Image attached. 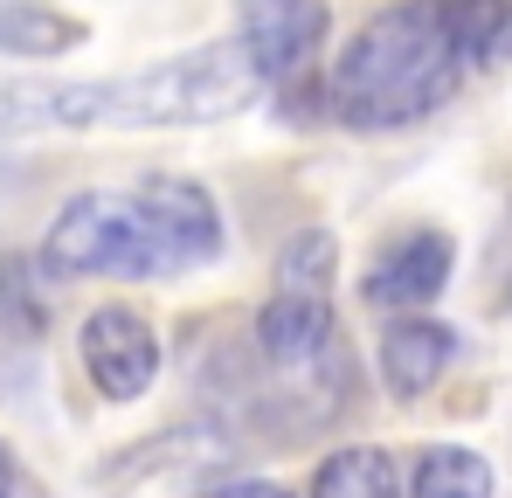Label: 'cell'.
<instances>
[{
	"label": "cell",
	"mask_w": 512,
	"mask_h": 498,
	"mask_svg": "<svg viewBox=\"0 0 512 498\" xmlns=\"http://www.w3.org/2000/svg\"><path fill=\"white\" fill-rule=\"evenodd\" d=\"M263 77L243 42H215L194 56H167L132 77L84 83H0V125L7 132H160V125H215L250 104Z\"/></svg>",
	"instance_id": "cell-1"
},
{
	"label": "cell",
	"mask_w": 512,
	"mask_h": 498,
	"mask_svg": "<svg viewBox=\"0 0 512 498\" xmlns=\"http://www.w3.org/2000/svg\"><path fill=\"white\" fill-rule=\"evenodd\" d=\"M222 256V215L201 180L153 173L139 187H90L42 236L49 277H180Z\"/></svg>",
	"instance_id": "cell-2"
},
{
	"label": "cell",
	"mask_w": 512,
	"mask_h": 498,
	"mask_svg": "<svg viewBox=\"0 0 512 498\" xmlns=\"http://www.w3.org/2000/svg\"><path fill=\"white\" fill-rule=\"evenodd\" d=\"M457 83H464V56L443 28V7L395 0L353 28V42L326 77V104L353 132H395V125L443 111L457 97Z\"/></svg>",
	"instance_id": "cell-3"
},
{
	"label": "cell",
	"mask_w": 512,
	"mask_h": 498,
	"mask_svg": "<svg viewBox=\"0 0 512 498\" xmlns=\"http://www.w3.org/2000/svg\"><path fill=\"white\" fill-rule=\"evenodd\" d=\"M77 353H84V374L104 402H132L153 388L160 374V339H153V319L132 312V305H97L77 332Z\"/></svg>",
	"instance_id": "cell-4"
},
{
	"label": "cell",
	"mask_w": 512,
	"mask_h": 498,
	"mask_svg": "<svg viewBox=\"0 0 512 498\" xmlns=\"http://www.w3.org/2000/svg\"><path fill=\"white\" fill-rule=\"evenodd\" d=\"M326 28H333L326 0H243V35L236 42H243V56L256 63L263 83H284L319 56Z\"/></svg>",
	"instance_id": "cell-5"
},
{
	"label": "cell",
	"mask_w": 512,
	"mask_h": 498,
	"mask_svg": "<svg viewBox=\"0 0 512 498\" xmlns=\"http://www.w3.org/2000/svg\"><path fill=\"white\" fill-rule=\"evenodd\" d=\"M256 346L270 353V367L284 374H312V367H333V291H298V284H277V298L256 312Z\"/></svg>",
	"instance_id": "cell-6"
},
{
	"label": "cell",
	"mask_w": 512,
	"mask_h": 498,
	"mask_svg": "<svg viewBox=\"0 0 512 498\" xmlns=\"http://www.w3.org/2000/svg\"><path fill=\"white\" fill-rule=\"evenodd\" d=\"M450 263H457L450 236H436V229H416V236H402V243L388 249L381 263H374V277H367V298H374V305H388V312H416V305H429V298L450 284Z\"/></svg>",
	"instance_id": "cell-7"
},
{
	"label": "cell",
	"mask_w": 512,
	"mask_h": 498,
	"mask_svg": "<svg viewBox=\"0 0 512 498\" xmlns=\"http://www.w3.org/2000/svg\"><path fill=\"white\" fill-rule=\"evenodd\" d=\"M450 360H457V332L443 319H395L381 332V381L395 395H429Z\"/></svg>",
	"instance_id": "cell-8"
},
{
	"label": "cell",
	"mask_w": 512,
	"mask_h": 498,
	"mask_svg": "<svg viewBox=\"0 0 512 498\" xmlns=\"http://www.w3.org/2000/svg\"><path fill=\"white\" fill-rule=\"evenodd\" d=\"M443 28L464 56V70H499L512 63V0H436Z\"/></svg>",
	"instance_id": "cell-9"
},
{
	"label": "cell",
	"mask_w": 512,
	"mask_h": 498,
	"mask_svg": "<svg viewBox=\"0 0 512 498\" xmlns=\"http://www.w3.org/2000/svg\"><path fill=\"white\" fill-rule=\"evenodd\" d=\"M84 42V21L42 0H0V56H63Z\"/></svg>",
	"instance_id": "cell-10"
},
{
	"label": "cell",
	"mask_w": 512,
	"mask_h": 498,
	"mask_svg": "<svg viewBox=\"0 0 512 498\" xmlns=\"http://www.w3.org/2000/svg\"><path fill=\"white\" fill-rule=\"evenodd\" d=\"M305 498H402V471L388 450H333Z\"/></svg>",
	"instance_id": "cell-11"
},
{
	"label": "cell",
	"mask_w": 512,
	"mask_h": 498,
	"mask_svg": "<svg viewBox=\"0 0 512 498\" xmlns=\"http://www.w3.org/2000/svg\"><path fill=\"white\" fill-rule=\"evenodd\" d=\"M409 498H492V464H485L478 450L443 443V450H429L423 464H416Z\"/></svg>",
	"instance_id": "cell-12"
},
{
	"label": "cell",
	"mask_w": 512,
	"mask_h": 498,
	"mask_svg": "<svg viewBox=\"0 0 512 498\" xmlns=\"http://www.w3.org/2000/svg\"><path fill=\"white\" fill-rule=\"evenodd\" d=\"M333 263H340V249L326 229H305V236H291L284 256H277V284H298V291H333Z\"/></svg>",
	"instance_id": "cell-13"
},
{
	"label": "cell",
	"mask_w": 512,
	"mask_h": 498,
	"mask_svg": "<svg viewBox=\"0 0 512 498\" xmlns=\"http://www.w3.org/2000/svg\"><path fill=\"white\" fill-rule=\"evenodd\" d=\"M208 498H291V492L270 485V478H236V485H222V492H208Z\"/></svg>",
	"instance_id": "cell-14"
},
{
	"label": "cell",
	"mask_w": 512,
	"mask_h": 498,
	"mask_svg": "<svg viewBox=\"0 0 512 498\" xmlns=\"http://www.w3.org/2000/svg\"><path fill=\"white\" fill-rule=\"evenodd\" d=\"M0 498H14V464H7V450H0Z\"/></svg>",
	"instance_id": "cell-15"
}]
</instances>
